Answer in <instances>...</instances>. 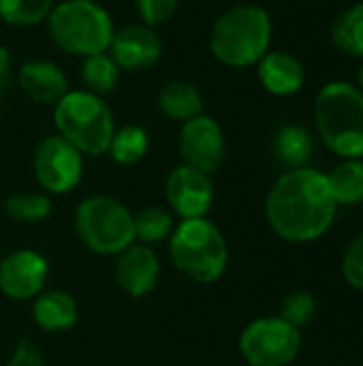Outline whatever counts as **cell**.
Here are the masks:
<instances>
[{
  "label": "cell",
  "mask_w": 363,
  "mask_h": 366,
  "mask_svg": "<svg viewBox=\"0 0 363 366\" xmlns=\"http://www.w3.org/2000/svg\"><path fill=\"white\" fill-rule=\"evenodd\" d=\"M336 208L327 176L315 167L287 169L265 199L270 227L289 242H312L327 234Z\"/></svg>",
  "instance_id": "6da1fadb"
},
{
  "label": "cell",
  "mask_w": 363,
  "mask_h": 366,
  "mask_svg": "<svg viewBox=\"0 0 363 366\" xmlns=\"http://www.w3.org/2000/svg\"><path fill=\"white\" fill-rule=\"evenodd\" d=\"M272 17L259 4H235L223 11L210 30L212 56L229 69L255 66L272 45Z\"/></svg>",
  "instance_id": "7a4b0ae2"
},
{
  "label": "cell",
  "mask_w": 363,
  "mask_h": 366,
  "mask_svg": "<svg viewBox=\"0 0 363 366\" xmlns=\"http://www.w3.org/2000/svg\"><path fill=\"white\" fill-rule=\"evenodd\" d=\"M315 127L340 159H363V92L344 79L327 81L315 99Z\"/></svg>",
  "instance_id": "3957f363"
},
{
  "label": "cell",
  "mask_w": 363,
  "mask_h": 366,
  "mask_svg": "<svg viewBox=\"0 0 363 366\" xmlns=\"http://www.w3.org/2000/svg\"><path fill=\"white\" fill-rule=\"evenodd\" d=\"M113 30L109 11L96 0L56 2L47 17V32L56 47L79 58L107 51Z\"/></svg>",
  "instance_id": "277c9868"
},
{
  "label": "cell",
  "mask_w": 363,
  "mask_h": 366,
  "mask_svg": "<svg viewBox=\"0 0 363 366\" xmlns=\"http://www.w3.org/2000/svg\"><path fill=\"white\" fill-rule=\"evenodd\" d=\"M53 124L60 137L88 157L105 154L116 131L107 101L88 90H68L53 105Z\"/></svg>",
  "instance_id": "5b68a950"
},
{
  "label": "cell",
  "mask_w": 363,
  "mask_h": 366,
  "mask_svg": "<svg viewBox=\"0 0 363 366\" xmlns=\"http://www.w3.org/2000/svg\"><path fill=\"white\" fill-rule=\"evenodd\" d=\"M169 255L175 268L195 283L218 281L229 262L225 236L205 217L184 219L171 232Z\"/></svg>",
  "instance_id": "8992f818"
},
{
  "label": "cell",
  "mask_w": 363,
  "mask_h": 366,
  "mask_svg": "<svg viewBox=\"0 0 363 366\" xmlns=\"http://www.w3.org/2000/svg\"><path fill=\"white\" fill-rule=\"evenodd\" d=\"M75 229L81 242L98 255H120L135 242L131 210L109 195L83 199L75 212Z\"/></svg>",
  "instance_id": "52a82bcc"
},
{
  "label": "cell",
  "mask_w": 363,
  "mask_h": 366,
  "mask_svg": "<svg viewBox=\"0 0 363 366\" xmlns=\"http://www.w3.org/2000/svg\"><path fill=\"white\" fill-rule=\"evenodd\" d=\"M300 352V330L280 317L255 320L240 335V354L250 366H289Z\"/></svg>",
  "instance_id": "ba28073f"
},
{
  "label": "cell",
  "mask_w": 363,
  "mask_h": 366,
  "mask_svg": "<svg viewBox=\"0 0 363 366\" xmlns=\"http://www.w3.org/2000/svg\"><path fill=\"white\" fill-rule=\"evenodd\" d=\"M34 176L43 191L62 195L81 182L83 154L60 135H47L34 150Z\"/></svg>",
  "instance_id": "9c48e42d"
},
{
  "label": "cell",
  "mask_w": 363,
  "mask_h": 366,
  "mask_svg": "<svg viewBox=\"0 0 363 366\" xmlns=\"http://www.w3.org/2000/svg\"><path fill=\"white\" fill-rule=\"evenodd\" d=\"M178 148L184 165L195 167L208 176L218 172L227 157L223 127L208 114H199L182 122Z\"/></svg>",
  "instance_id": "30bf717a"
},
{
  "label": "cell",
  "mask_w": 363,
  "mask_h": 366,
  "mask_svg": "<svg viewBox=\"0 0 363 366\" xmlns=\"http://www.w3.org/2000/svg\"><path fill=\"white\" fill-rule=\"evenodd\" d=\"M165 195L171 210L184 219H201L208 214L214 202V184L208 174L180 165L175 167L165 182Z\"/></svg>",
  "instance_id": "8fae6325"
},
{
  "label": "cell",
  "mask_w": 363,
  "mask_h": 366,
  "mask_svg": "<svg viewBox=\"0 0 363 366\" xmlns=\"http://www.w3.org/2000/svg\"><path fill=\"white\" fill-rule=\"evenodd\" d=\"M107 54L120 71H141L154 66L163 56V41L145 24H126L113 30Z\"/></svg>",
  "instance_id": "7c38bea8"
},
{
  "label": "cell",
  "mask_w": 363,
  "mask_h": 366,
  "mask_svg": "<svg viewBox=\"0 0 363 366\" xmlns=\"http://www.w3.org/2000/svg\"><path fill=\"white\" fill-rule=\"evenodd\" d=\"M49 266L47 259L32 251L19 249L0 262V292L11 300H30L43 292Z\"/></svg>",
  "instance_id": "4fadbf2b"
},
{
  "label": "cell",
  "mask_w": 363,
  "mask_h": 366,
  "mask_svg": "<svg viewBox=\"0 0 363 366\" xmlns=\"http://www.w3.org/2000/svg\"><path fill=\"white\" fill-rule=\"evenodd\" d=\"M160 274V262L158 255L148 244H131L124 249L116 259V281L133 298L148 296Z\"/></svg>",
  "instance_id": "5bb4252c"
},
{
  "label": "cell",
  "mask_w": 363,
  "mask_h": 366,
  "mask_svg": "<svg viewBox=\"0 0 363 366\" xmlns=\"http://www.w3.org/2000/svg\"><path fill=\"white\" fill-rule=\"evenodd\" d=\"M255 66L261 86L274 97H293L306 86L304 62L287 49H270Z\"/></svg>",
  "instance_id": "9a60e30c"
},
{
  "label": "cell",
  "mask_w": 363,
  "mask_h": 366,
  "mask_svg": "<svg viewBox=\"0 0 363 366\" xmlns=\"http://www.w3.org/2000/svg\"><path fill=\"white\" fill-rule=\"evenodd\" d=\"M19 88L39 105H56L68 92V79L56 62L32 58L19 66Z\"/></svg>",
  "instance_id": "2e32d148"
},
{
  "label": "cell",
  "mask_w": 363,
  "mask_h": 366,
  "mask_svg": "<svg viewBox=\"0 0 363 366\" xmlns=\"http://www.w3.org/2000/svg\"><path fill=\"white\" fill-rule=\"evenodd\" d=\"M77 302L71 294L53 290L39 294L32 307L36 326L45 332H64L77 324Z\"/></svg>",
  "instance_id": "e0dca14e"
},
{
  "label": "cell",
  "mask_w": 363,
  "mask_h": 366,
  "mask_svg": "<svg viewBox=\"0 0 363 366\" xmlns=\"http://www.w3.org/2000/svg\"><path fill=\"white\" fill-rule=\"evenodd\" d=\"M158 107L160 112L175 122H186L199 114H203V97L199 88L190 81H169L158 90Z\"/></svg>",
  "instance_id": "ac0fdd59"
},
{
  "label": "cell",
  "mask_w": 363,
  "mask_h": 366,
  "mask_svg": "<svg viewBox=\"0 0 363 366\" xmlns=\"http://www.w3.org/2000/svg\"><path fill=\"white\" fill-rule=\"evenodd\" d=\"M274 154L287 169L308 167L315 154V137L306 127L285 124L274 137Z\"/></svg>",
  "instance_id": "d6986e66"
},
{
  "label": "cell",
  "mask_w": 363,
  "mask_h": 366,
  "mask_svg": "<svg viewBox=\"0 0 363 366\" xmlns=\"http://www.w3.org/2000/svg\"><path fill=\"white\" fill-rule=\"evenodd\" d=\"M332 43L349 58L363 60V2L340 11L332 24Z\"/></svg>",
  "instance_id": "ffe728a7"
},
{
  "label": "cell",
  "mask_w": 363,
  "mask_h": 366,
  "mask_svg": "<svg viewBox=\"0 0 363 366\" xmlns=\"http://www.w3.org/2000/svg\"><path fill=\"white\" fill-rule=\"evenodd\" d=\"M327 176L336 204H363V159H342Z\"/></svg>",
  "instance_id": "44dd1931"
},
{
  "label": "cell",
  "mask_w": 363,
  "mask_h": 366,
  "mask_svg": "<svg viewBox=\"0 0 363 366\" xmlns=\"http://www.w3.org/2000/svg\"><path fill=\"white\" fill-rule=\"evenodd\" d=\"M79 73H81V81H83L86 90L92 94H98V97L113 92L120 81V75H122L120 66L113 62V58L107 51L83 58Z\"/></svg>",
  "instance_id": "7402d4cb"
},
{
  "label": "cell",
  "mask_w": 363,
  "mask_h": 366,
  "mask_svg": "<svg viewBox=\"0 0 363 366\" xmlns=\"http://www.w3.org/2000/svg\"><path fill=\"white\" fill-rule=\"evenodd\" d=\"M148 148H150L148 131L139 124H124L122 129L113 131L107 152L118 165H135L148 154Z\"/></svg>",
  "instance_id": "603a6c76"
},
{
  "label": "cell",
  "mask_w": 363,
  "mask_h": 366,
  "mask_svg": "<svg viewBox=\"0 0 363 366\" xmlns=\"http://www.w3.org/2000/svg\"><path fill=\"white\" fill-rule=\"evenodd\" d=\"M58 0H0V19L9 26L30 28L47 21Z\"/></svg>",
  "instance_id": "cb8c5ba5"
},
{
  "label": "cell",
  "mask_w": 363,
  "mask_h": 366,
  "mask_svg": "<svg viewBox=\"0 0 363 366\" xmlns=\"http://www.w3.org/2000/svg\"><path fill=\"white\" fill-rule=\"evenodd\" d=\"M133 219H135V240H141L143 244L160 242L173 232L171 212L158 206H148Z\"/></svg>",
  "instance_id": "d4e9b609"
},
{
  "label": "cell",
  "mask_w": 363,
  "mask_h": 366,
  "mask_svg": "<svg viewBox=\"0 0 363 366\" xmlns=\"http://www.w3.org/2000/svg\"><path fill=\"white\" fill-rule=\"evenodd\" d=\"M4 210L13 221H43L51 214V199L43 193H13L4 202Z\"/></svg>",
  "instance_id": "484cf974"
},
{
  "label": "cell",
  "mask_w": 363,
  "mask_h": 366,
  "mask_svg": "<svg viewBox=\"0 0 363 366\" xmlns=\"http://www.w3.org/2000/svg\"><path fill=\"white\" fill-rule=\"evenodd\" d=\"M317 313V300L308 292H291L280 307V320L291 324L293 328H304L315 320Z\"/></svg>",
  "instance_id": "4316f807"
},
{
  "label": "cell",
  "mask_w": 363,
  "mask_h": 366,
  "mask_svg": "<svg viewBox=\"0 0 363 366\" xmlns=\"http://www.w3.org/2000/svg\"><path fill=\"white\" fill-rule=\"evenodd\" d=\"M180 0H135V9L141 17V24L156 28L169 21L178 11Z\"/></svg>",
  "instance_id": "83f0119b"
},
{
  "label": "cell",
  "mask_w": 363,
  "mask_h": 366,
  "mask_svg": "<svg viewBox=\"0 0 363 366\" xmlns=\"http://www.w3.org/2000/svg\"><path fill=\"white\" fill-rule=\"evenodd\" d=\"M342 274L349 285L363 292V234L353 238L342 257Z\"/></svg>",
  "instance_id": "f1b7e54d"
},
{
  "label": "cell",
  "mask_w": 363,
  "mask_h": 366,
  "mask_svg": "<svg viewBox=\"0 0 363 366\" xmlns=\"http://www.w3.org/2000/svg\"><path fill=\"white\" fill-rule=\"evenodd\" d=\"M6 366H45V358L30 339H21L15 345L13 356L9 358Z\"/></svg>",
  "instance_id": "f546056e"
},
{
  "label": "cell",
  "mask_w": 363,
  "mask_h": 366,
  "mask_svg": "<svg viewBox=\"0 0 363 366\" xmlns=\"http://www.w3.org/2000/svg\"><path fill=\"white\" fill-rule=\"evenodd\" d=\"M9 73H11V54L6 47L0 45V109H2V94L9 84Z\"/></svg>",
  "instance_id": "4dcf8cb0"
},
{
  "label": "cell",
  "mask_w": 363,
  "mask_h": 366,
  "mask_svg": "<svg viewBox=\"0 0 363 366\" xmlns=\"http://www.w3.org/2000/svg\"><path fill=\"white\" fill-rule=\"evenodd\" d=\"M355 86L363 92V60L362 64H359V69H357V81H355Z\"/></svg>",
  "instance_id": "1f68e13d"
}]
</instances>
